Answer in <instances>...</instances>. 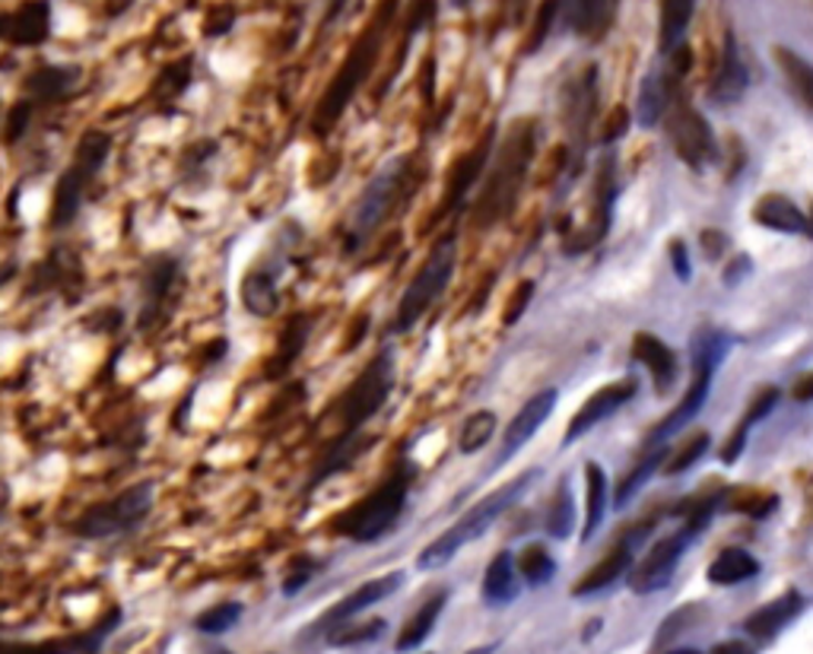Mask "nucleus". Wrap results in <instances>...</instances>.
<instances>
[{"label": "nucleus", "mask_w": 813, "mask_h": 654, "mask_svg": "<svg viewBox=\"0 0 813 654\" xmlns=\"http://www.w3.org/2000/svg\"><path fill=\"white\" fill-rule=\"evenodd\" d=\"M534 146H537V121H531V117L515 121L500 156L493 160L490 178H486L477 207H474V226L486 229V226L500 223L512 213L518 194H522V185H525L531 160H534Z\"/></svg>", "instance_id": "obj_1"}, {"label": "nucleus", "mask_w": 813, "mask_h": 654, "mask_svg": "<svg viewBox=\"0 0 813 654\" xmlns=\"http://www.w3.org/2000/svg\"><path fill=\"white\" fill-rule=\"evenodd\" d=\"M541 473H544L541 468L525 470V473H518L512 483H505V487H500L496 492H490L486 499H480L474 509H467L445 534H439V538L432 540L430 546L416 556V569H423V572L442 569L445 562L455 556L457 550H464L471 540L483 538L503 514H508L518 502H522V495L531 490V483L541 480Z\"/></svg>", "instance_id": "obj_2"}, {"label": "nucleus", "mask_w": 813, "mask_h": 654, "mask_svg": "<svg viewBox=\"0 0 813 654\" xmlns=\"http://www.w3.org/2000/svg\"><path fill=\"white\" fill-rule=\"evenodd\" d=\"M413 483V464H398L369 495H362L357 505L340 512L331 531L357 543H375L394 531L406 505V492Z\"/></svg>", "instance_id": "obj_3"}, {"label": "nucleus", "mask_w": 813, "mask_h": 654, "mask_svg": "<svg viewBox=\"0 0 813 654\" xmlns=\"http://www.w3.org/2000/svg\"><path fill=\"white\" fill-rule=\"evenodd\" d=\"M391 10H394V0L384 3V10L375 17V23L362 32V39H359L357 45L350 48V54L343 58V68L337 71L335 83L328 86V93L321 95V102H318V109H315V121H311L315 134H331L335 124L340 121V115L347 112L350 99H353L359 86L369 80V73H372L375 61H379V48H382V35L384 29H388V20H391Z\"/></svg>", "instance_id": "obj_4"}, {"label": "nucleus", "mask_w": 813, "mask_h": 654, "mask_svg": "<svg viewBox=\"0 0 813 654\" xmlns=\"http://www.w3.org/2000/svg\"><path fill=\"white\" fill-rule=\"evenodd\" d=\"M394 388V352L384 347L369 359V366L359 372V378L343 391V398L337 400V439L335 442H347L362 436V426L372 420L384 407V400Z\"/></svg>", "instance_id": "obj_5"}, {"label": "nucleus", "mask_w": 813, "mask_h": 654, "mask_svg": "<svg viewBox=\"0 0 813 654\" xmlns=\"http://www.w3.org/2000/svg\"><path fill=\"white\" fill-rule=\"evenodd\" d=\"M457 264V238L455 233H445L432 252L423 260V267L416 270V277L410 280L404 289L398 311H394V321H391V334H406L413 330L416 321L430 311L432 305L439 303V296L445 293V286L452 280Z\"/></svg>", "instance_id": "obj_6"}, {"label": "nucleus", "mask_w": 813, "mask_h": 654, "mask_svg": "<svg viewBox=\"0 0 813 654\" xmlns=\"http://www.w3.org/2000/svg\"><path fill=\"white\" fill-rule=\"evenodd\" d=\"M112 153V137L102 134V131H86L83 141L73 153V163L64 168V175L58 178L54 187V204H51V229H68L76 213L83 207V197L90 185L96 182V175L102 172V165Z\"/></svg>", "instance_id": "obj_7"}, {"label": "nucleus", "mask_w": 813, "mask_h": 654, "mask_svg": "<svg viewBox=\"0 0 813 654\" xmlns=\"http://www.w3.org/2000/svg\"><path fill=\"white\" fill-rule=\"evenodd\" d=\"M728 350V337H721L718 330H699L693 337V385L690 391L683 395V400L670 410L665 420L658 422L651 432L646 436V448H658V444H668L670 436H677L687 422L693 420L696 413L702 410V403L709 398V388H712V375L716 366L721 362V356Z\"/></svg>", "instance_id": "obj_8"}, {"label": "nucleus", "mask_w": 813, "mask_h": 654, "mask_svg": "<svg viewBox=\"0 0 813 654\" xmlns=\"http://www.w3.org/2000/svg\"><path fill=\"white\" fill-rule=\"evenodd\" d=\"M153 492H156L153 480H144V483H134V487L119 492L115 499L90 505L73 521V534L83 540H105L141 528L150 509H153Z\"/></svg>", "instance_id": "obj_9"}, {"label": "nucleus", "mask_w": 813, "mask_h": 654, "mask_svg": "<svg viewBox=\"0 0 813 654\" xmlns=\"http://www.w3.org/2000/svg\"><path fill=\"white\" fill-rule=\"evenodd\" d=\"M410 168H413V160L398 156L384 165L382 172H375V178L359 194L357 207H353V229H350V242H347L350 252L375 233L388 219V213L398 207L404 187L410 185Z\"/></svg>", "instance_id": "obj_10"}, {"label": "nucleus", "mask_w": 813, "mask_h": 654, "mask_svg": "<svg viewBox=\"0 0 813 654\" xmlns=\"http://www.w3.org/2000/svg\"><path fill=\"white\" fill-rule=\"evenodd\" d=\"M617 156H600L598 172H595V187H591V219L588 226H582L578 233L566 235L563 242V252L566 255H585L591 252L595 245H600L610 226H614V207H617Z\"/></svg>", "instance_id": "obj_11"}, {"label": "nucleus", "mask_w": 813, "mask_h": 654, "mask_svg": "<svg viewBox=\"0 0 813 654\" xmlns=\"http://www.w3.org/2000/svg\"><path fill=\"white\" fill-rule=\"evenodd\" d=\"M668 137L673 153L690 165V168H702L716 160V134L709 127V121L696 112L693 105H687L683 99H677L670 105L668 117Z\"/></svg>", "instance_id": "obj_12"}, {"label": "nucleus", "mask_w": 813, "mask_h": 654, "mask_svg": "<svg viewBox=\"0 0 813 654\" xmlns=\"http://www.w3.org/2000/svg\"><path fill=\"white\" fill-rule=\"evenodd\" d=\"M598 109V71L588 68L575 76L566 90V127H569V175L582 168L585 150H588V134L591 121Z\"/></svg>", "instance_id": "obj_13"}, {"label": "nucleus", "mask_w": 813, "mask_h": 654, "mask_svg": "<svg viewBox=\"0 0 813 654\" xmlns=\"http://www.w3.org/2000/svg\"><path fill=\"white\" fill-rule=\"evenodd\" d=\"M651 521L648 524H639V528H629L620 540H617V546L598 560L578 582L573 584V597H595L600 591H607V587H614V584L620 582L622 575H629L632 572V562H636V550H639V543L651 534Z\"/></svg>", "instance_id": "obj_14"}, {"label": "nucleus", "mask_w": 813, "mask_h": 654, "mask_svg": "<svg viewBox=\"0 0 813 654\" xmlns=\"http://www.w3.org/2000/svg\"><path fill=\"white\" fill-rule=\"evenodd\" d=\"M693 538V531L683 524L680 531H673L668 538L655 540L651 550L646 553V560L639 562V565H632V572H629L632 594H655V591H661L673 579V569H677V562L687 553V546H690Z\"/></svg>", "instance_id": "obj_15"}, {"label": "nucleus", "mask_w": 813, "mask_h": 654, "mask_svg": "<svg viewBox=\"0 0 813 654\" xmlns=\"http://www.w3.org/2000/svg\"><path fill=\"white\" fill-rule=\"evenodd\" d=\"M636 395H639V378H622V381H614V385L598 388L591 398L575 410L573 422H569L566 436H563V448H569V444L578 442V439H582L585 432H591L598 422L610 420V417H614L620 407H626Z\"/></svg>", "instance_id": "obj_16"}, {"label": "nucleus", "mask_w": 813, "mask_h": 654, "mask_svg": "<svg viewBox=\"0 0 813 654\" xmlns=\"http://www.w3.org/2000/svg\"><path fill=\"white\" fill-rule=\"evenodd\" d=\"M556 388H544V391H537L534 398L525 400V407L512 417L508 422V429H505L503 436V448H500V454L493 458V468L490 470H503L522 448H525L541 429H544V422L550 420L553 407H556Z\"/></svg>", "instance_id": "obj_17"}, {"label": "nucleus", "mask_w": 813, "mask_h": 654, "mask_svg": "<svg viewBox=\"0 0 813 654\" xmlns=\"http://www.w3.org/2000/svg\"><path fill=\"white\" fill-rule=\"evenodd\" d=\"M490 153H493V131H490L474 150H467V153L455 163V168L449 172L445 197H442V207H439L442 216L455 213L457 207L467 201V194L477 187V182L483 178V172H486V165H490Z\"/></svg>", "instance_id": "obj_18"}, {"label": "nucleus", "mask_w": 813, "mask_h": 654, "mask_svg": "<svg viewBox=\"0 0 813 654\" xmlns=\"http://www.w3.org/2000/svg\"><path fill=\"white\" fill-rule=\"evenodd\" d=\"M404 572H388V575H382V579H372V582H366V584H359L357 591L353 594H347L337 607H331L325 616H321V623H318V630H325V632H331L335 626H343V623H350L357 613H362V610H369L372 604H379V601H384V597H391L401 584H404Z\"/></svg>", "instance_id": "obj_19"}, {"label": "nucleus", "mask_w": 813, "mask_h": 654, "mask_svg": "<svg viewBox=\"0 0 813 654\" xmlns=\"http://www.w3.org/2000/svg\"><path fill=\"white\" fill-rule=\"evenodd\" d=\"M629 352H632V359L639 366L648 369L651 381H655V391L658 395H668L670 388H673V381H677V356H673L668 344L661 337L648 334V330H639L632 337V350Z\"/></svg>", "instance_id": "obj_20"}, {"label": "nucleus", "mask_w": 813, "mask_h": 654, "mask_svg": "<svg viewBox=\"0 0 813 654\" xmlns=\"http://www.w3.org/2000/svg\"><path fill=\"white\" fill-rule=\"evenodd\" d=\"M178 283V260L172 257H153L144 274V305H141V327L156 325L163 308L172 299V289Z\"/></svg>", "instance_id": "obj_21"}, {"label": "nucleus", "mask_w": 813, "mask_h": 654, "mask_svg": "<svg viewBox=\"0 0 813 654\" xmlns=\"http://www.w3.org/2000/svg\"><path fill=\"white\" fill-rule=\"evenodd\" d=\"M239 296L248 315H255V318H270V315H277V308H280L277 267H267V264L248 267V274L241 277Z\"/></svg>", "instance_id": "obj_22"}, {"label": "nucleus", "mask_w": 813, "mask_h": 654, "mask_svg": "<svg viewBox=\"0 0 813 654\" xmlns=\"http://www.w3.org/2000/svg\"><path fill=\"white\" fill-rule=\"evenodd\" d=\"M51 29V7L49 0H29L17 13L7 17L3 35L10 45H42L49 39Z\"/></svg>", "instance_id": "obj_23"}, {"label": "nucleus", "mask_w": 813, "mask_h": 654, "mask_svg": "<svg viewBox=\"0 0 813 654\" xmlns=\"http://www.w3.org/2000/svg\"><path fill=\"white\" fill-rule=\"evenodd\" d=\"M801 607H804V597H801L797 591H789V594H782L779 601H772V604H765V607H760L757 613H750L747 623H743V630H747V635L760 638V642L775 638V635L785 630L791 620L801 613Z\"/></svg>", "instance_id": "obj_24"}, {"label": "nucleus", "mask_w": 813, "mask_h": 654, "mask_svg": "<svg viewBox=\"0 0 813 654\" xmlns=\"http://www.w3.org/2000/svg\"><path fill=\"white\" fill-rule=\"evenodd\" d=\"M518 597V562L512 550H500L483 575V601L490 607H505Z\"/></svg>", "instance_id": "obj_25"}, {"label": "nucleus", "mask_w": 813, "mask_h": 654, "mask_svg": "<svg viewBox=\"0 0 813 654\" xmlns=\"http://www.w3.org/2000/svg\"><path fill=\"white\" fill-rule=\"evenodd\" d=\"M753 219L772 233H807V213H801L785 194H765L753 207Z\"/></svg>", "instance_id": "obj_26"}, {"label": "nucleus", "mask_w": 813, "mask_h": 654, "mask_svg": "<svg viewBox=\"0 0 813 654\" xmlns=\"http://www.w3.org/2000/svg\"><path fill=\"white\" fill-rule=\"evenodd\" d=\"M115 623H119V610H112L105 623H99L96 630L86 635L64 638V642H42V645H3V654H90L96 652L109 630H115Z\"/></svg>", "instance_id": "obj_27"}, {"label": "nucleus", "mask_w": 813, "mask_h": 654, "mask_svg": "<svg viewBox=\"0 0 813 654\" xmlns=\"http://www.w3.org/2000/svg\"><path fill=\"white\" fill-rule=\"evenodd\" d=\"M445 604H449V591H435L430 601L406 620V626L398 635V642H394V652L406 654L413 652V648H420L430 638V632L435 630V623H439Z\"/></svg>", "instance_id": "obj_28"}, {"label": "nucleus", "mask_w": 813, "mask_h": 654, "mask_svg": "<svg viewBox=\"0 0 813 654\" xmlns=\"http://www.w3.org/2000/svg\"><path fill=\"white\" fill-rule=\"evenodd\" d=\"M743 90H747V68H743L734 39L728 35V39H724V54H721V64H718L716 83H712V99H716L718 105H731V102H738V99H741Z\"/></svg>", "instance_id": "obj_29"}, {"label": "nucleus", "mask_w": 813, "mask_h": 654, "mask_svg": "<svg viewBox=\"0 0 813 654\" xmlns=\"http://www.w3.org/2000/svg\"><path fill=\"white\" fill-rule=\"evenodd\" d=\"M696 0H661V23H658V48L661 54H673L683 45V35L693 20Z\"/></svg>", "instance_id": "obj_30"}, {"label": "nucleus", "mask_w": 813, "mask_h": 654, "mask_svg": "<svg viewBox=\"0 0 813 654\" xmlns=\"http://www.w3.org/2000/svg\"><path fill=\"white\" fill-rule=\"evenodd\" d=\"M617 3L620 0H569V23L575 32L600 39L617 17Z\"/></svg>", "instance_id": "obj_31"}, {"label": "nucleus", "mask_w": 813, "mask_h": 654, "mask_svg": "<svg viewBox=\"0 0 813 654\" xmlns=\"http://www.w3.org/2000/svg\"><path fill=\"white\" fill-rule=\"evenodd\" d=\"M76 80H80L76 68H39L25 80V90L35 102H58V99L71 93Z\"/></svg>", "instance_id": "obj_32"}, {"label": "nucleus", "mask_w": 813, "mask_h": 654, "mask_svg": "<svg viewBox=\"0 0 813 654\" xmlns=\"http://www.w3.org/2000/svg\"><path fill=\"white\" fill-rule=\"evenodd\" d=\"M585 492H588V509H585L582 540H591L598 534L604 512H607V473H604L598 461L585 464Z\"/></svg>", "instance_id": "obj_33"}, {"label": "nucleus", "mask_w": 813, "mask_h": 654, "mask_svg": "<svg viewBox=\"0 0 813 654\" xmlns=\"http://www.w3.org/2000/svg\"><path fill=\"white\" fill-rule=\"evenodd\" d=\"M760 572V562L753 560L741 546L721 550L712 565H709V582L712 584H741Z\"/></svg>", "instance_id": "obj_34"}, {"label": "nucleus", "mask_w": 813, "mask_h": 654, "mask_svg": "<svg viewBox=\"0 0 813 654\" xmlns=\"http://www.w3.org/2000/svg\"><path fill=\"white\" fill-rule=\"evenodd\" d=\"M309 330H311V318L306 315H296L292 321L284 330V340H280V350L270 359V369H267V378H284V375L292 369V362L299 359V352L306 350L309 344Z\"/></svg>", "instance_id": "obj_35"}, {"label": "nucleus", "mask_w": 813, "mask_h": 654, "mask_svg": "<svg viewBox=\"0 0 813 654\" xmlns=\"http://www.w3.org/2000/svg\"><path fill=\"white\" fill-rule=\"evenodd\" d=\"M775 400H779V391L775 388H763L757 398H753V403L747 407V413H743V420L741 426L731 432V439H728V444L721 448V461L724 464H734L738 458H741V451H743V442H747V432H750V426H757V422L763 420L765 413L775 407Z\"/></svg>", "instance_id": "obj_36"}, {"label": "nucleus", "mask_w": 813, "mask_h": 654, "mask_svg": "<svg viewBox=\"0 0 813 654\" xmlns=\"http://www.w3.org/2000/svg\"><path fill=\"white\" fill-rule=\"evenodd\" d=\"M670 448L668 444H658V448H646V458L636 464V468L629 470L626 477H622V483L617 487V495H614V509H626L629 502H632V495L646 487V480L655 473V470L661 468L665 461H668Z\"/></svg>", "instance_id": "obj_37"}, {"label": "nucleus", "mask_w": 813, "mask_h": 654, "mask_svg": "<svg viewBox=\"0 0 813 654\" xmlns=\"http://www.w3.org/2000/svg\"><path fill=\"white\" fill-rule=\"evenodd\" d=\"M544 528H547V538L553 540H569L575 531V499L569 480H563L556 492H553L550 505H547V518H544Z\"/></svg>", "instance_id": "obj_38"}, {"label": "nucleus", "mask_w": 813, "mask_h": 654, "mask_svg": "<svg viewBox=\"0 0 813 654\" xmlns=\"http://www.w3.org/2000/svg\"><path fill=\"white\" fill-rule=\"evenodd\" d=\"M369 448H372V439H366V436L347 439V442H335L331 444V451H328V458H325V461L318 464V470L311 473L309 487H318L321 480H328V477H335L340 470H347L357 458H362Z\"/></svg>", "instance_id": "obj_39"}, {"label": "nucleus", "mask_w": 813, "mask_h": 654, "mask_svg": "<svg viewBox=\"0 0 813 654\" xmlns=\"http://www.w3.org/2000/svg\"><path fill=\"white\" fill-rule=\"evenodd\" d=\"M515 562H518V575L531 587H544L556 575V560H553L550 550L544 543H527V546H522V553L515 556Z\"/></svg>", "instance_id": "obj_40"}, {"label": "nucleus", "mask_w": 813, "mask_h": 654, "mask_svg": "<svg viewBox=\"0 0 813 654\" xmlns=\"http://www.w3.org/2000/svg\"><path fill=\"white\" fill-rule=\"evenodd\" d=\"M493 436H496V413L493 410H477V413H471L464 420L461 432H457V451L461 454H477Z\"/></svg>", "instance_id": "obj_41"}, {"label": "nucleus", "mask_w": 813, "mask_h": 654, "mask_svg": "<svg viewBox=\"0 0 813 654\" xmlns=\"http://www.w3.org/2000/svg\"><path fill=\"white\" fill-rule=\"evenodd\" d=\"M775 61H779V68L785 71L789 76V83L794 86V93L801 95L807 105L813 109V64L811 61H804L801 54H794L791 48H775Z\"/></svg>", "instance_id": "obj_42"}, {"label": "nucleus", "mask_w": 813, "mask_h": 654, "mask_svg": "<svg viewBox=\"0 0 813 654\" xmlns=\"http://www.w3.org/2000/svg\"><path fill=\"white\" fill-rule=\"evenodd\" d=\"M384 632V620H366V623H343L328 632V645L331 648H353V645H366L375 642Z\"/></svg>", "instance_id": "obj_43"}, {"label": "nucleus", "mask_w": 813, "mask_h": 654, "mask_svg": "<svg viewBox=\"0 0 813 654\" xmlns=\"http://www.w3.org/2000/svg\"><path fill=\"white\" fill-rule=\"evenodd\" d=\"M706 451H709V432H696V436H690L687 442H680L673 451H670L668 461H665V473H668V477H677V473L690 470Z\"/></svg>", "instance_id": "obj_44"}, {"label": "nucleus", "mask_w": 813, "mask_h": 654, "mask_svg": "<svg viewBox=\"0 0 813 654\" xmlns=\"http://www.w3.org/2000/svg\"><path fill=\"white\" fill-rule=\"evenodd\" d=\"M241 620V604L239 601H226V604H216V607L204 610L194 626L197 632H207V635H219V632H229Z\"/></svg>", "instance_id": "obj_45"}, {"label": "nucleus", "mask_w": 813, "mask_h": 654, "mask_svg": "<svg viewBox=\"0 0 813 654\" xmlns=\"http://www.w3.org/2000/svg\"><path fill=\"white\" fill-rule=\"evenodd\" d=\"M731 512H743L750 514V518H763L769 514L775 505H779V499L772 495V492H763V490H734L728 499H721Z\"/></svg>", "instance_id": "obj_46"}, {"label": "nucleus", "mask_w": 813, "mask_h": 654, "mask_svg": "<svg viewBox=\"0 0 813 654\" xmlns=\"http://www.w3.org/2000/svg\"><path fill=\"white\" fill-rule=\"evenodd\" d=\"M559 7H563V0H544V3H541V10H537V17H534V25H531V35H527L525 45L527 54L537 51V48L547 42L553 23H556V17H559Z\"/></svg>", "instance_id": "obj_47"}, {"label": "nucleus", "mask_w": 813, "mask_h": 654, "mask_svg": "<svg viewBox=\"0 0 813 654\" xmlns=\"http://www.w3.org/2000/svg\"><path fill=\"white\" fill-rule=\"evenodd\" d=\"M315 572H318V560L315 556H309V553L296 556V560L289 562L287 575H284V594L292 597L296 591H302L315 579Z\"/></svg>", "instance_id": "obj_48"}, {"label": "nucleus", "mask_w": 813, "mask_h": 654, "mask_svg": "<svg viewBox=\"0 0 813 654\" xmlns=\"http://www.w3.org/2000/svg\"><path fill=\"white\" fill-rule=\"evenodd\" d=\"M534 280H522L515 286V293L508 296V303H505V311H503V325H518L522 321V315L527 311V305L534 299Z\"/></svg>", "instance_id": "obj_49"}, {"label": "nucleus", "mask_w": 813, "mask_h": 654, "mask_svg": "<svg viewBox=\"0 0 813 654\" xmlns=\"http://www.w3.org/2000/svg\"><path fill=\"white\" fill-rule=\"evenodd\" d=\"M29 117H32V105L29 102H20L10 109V117H7V143H13L25 137V127H29Z\"/></svg>", "instance_id": "obj_50"}, {"label": "nucleus", "mask_w": 813, "mask_h": 654, "mask_svg": "<svg viewBox=\"0 0 813 654\" xmlns=\"http://www.w3.org/2000/svg\"><path fill=\"white\" fill-rule=\"evenodd\" d=\"M626 131H629V112H626L622 105H617V109L610 112V117L604 121V127H600V143L607 146V143L620 141Z\"/></svg>", "instance_id": "obj_51"}, {"label": "nucleus", "mask_w": 813, "mask_h": 654, "mask_svg": "<svg viewBox=\"0 0 813 654\" xmlns=\"http://www.w3.org/2000/svg\"><path fill=\"white\" fill-rule=\"evenodd\" d=\"M670 260H673V270H677V277L680 280H690V255H687V245L677 238V242H670Z\"/></svg>", "instance_id": "obj_52"}, {"label": "nucleus", "mask_w": 813, "mask_h": 654, "mask_svg": "<svg viewBox=\"0 0 813 654\" xmlns=\"http://www.w3.org/2000/svg\"><path fill=\"white\" fill-rule=\"evenodd\" d=\"M724 245H728V235L716 233V229H706L702 233V252H706V257H718L724 252Z\"/></svg>", "instance_id": "obj_53"}, {"label": "nucleus", "mask_w": 813, "mask_h": 654, "mask_svg": "<svg viewBox=\"0 0 813 654\" xmlns=\"http://www.w3.org/2000/svg\"><path fill=\"white\" fill-rule=\"evenodd\" d=\"M712 654H753V648L747 645V642H738V638H731V642H718Z\"/></svg>", "instance_id": "obj_54"}, {"label": "nucleus", "mask_w": 813, "mask_h": 654, "mask_svg": "<svg viewBox=\"0 0 813 654\" xmlns=\"http://www.w3.org/2000/svg\"><path fill=\"white\" fill-rule=\"evenodd\" d=\"M794 398L813 400V375H807L804 381H797V385H794Z\"/></svg>", "instance_id": "obj_55"}, {"label": "nucleus", "mask_w": 813, "mask_h": 654, "mask_svg": "<svg viewBox=\"0 0 813 654\" xmlns=\"http://www.w3.org/2000/svg\"><path fill=\"white\" fill-rule=\"evenodd\" d=\"M343 3H347V0H335V3H331V10H328V20H335L337 13H340V7H343Z\"/></svg>", "instance_id": "obj_56"}, {"label": "nucleus", "mask_w": 813, "mask_h": 654, "mask_svg": "<svg viewBox=\"0 0 813 654\" xmlns=\"http://www.w3.org/2000/svg\"><path fill=\"white\" fill-rule=\"evenodd\" d=\"M496 652V645H483V648H474V652H467V654H493Z\"/></svg>", "instance_id": "obj_57"}, {"label": "nucleus", "mask_w": 813, "mask_h": 654, "mask_svg": "<svg viewBox=\"0 0 813 654\" xmlns=\"http://www.w3.org/2000/svg\"><path fill=\"white\" fill-rule=\"evenodd\" d=\"M807 235L813 238V207H811V213H807Z\"/></svg>", "instance_id": "obj_58"}, {"label": "nucleus", "mask_w": 813, "mask_h": 654, "mask_svg": "<svg viewBox=\"0 0 813 654\" xmlns=\"http://www.w3.org/2000/svg\"><path fill=\"white\" fill-rule=\"evenodd\" d=\"M670 654H699V652H693V648H677V652H670Z\"/></svg>", "instance_id": "obj_59"}, {"label": "nucleus", "mask_w": 813, "mask_h": 654, "mask_svg": "<svg viewBox=\"0 0 813 654\" xmlns=\"http://www.w3.org/2000/svg\"><path fill=\"white\" fill-rule=\"evenodd\" d=\"M452 3H455V7H467L471 0H452Z\"/></svg>", "instance_id": "obj_60"}, {"label": "nucleus", "mask_w": 813, "mask_h": 654, "mask_svg": "<svg viewBox=\"0 0 813 654\" xmlns=\"http://www.w3.org/2000/svg\"><path fill=\"white\" fill-rule=\"evenodd\" d=\"M214 654H229V652H214Z\"/></svg>", "instance_id": "obj_61"}]
</instances>
